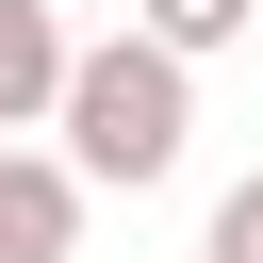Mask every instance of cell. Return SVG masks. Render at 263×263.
<instances>
[{"instance_id":"cell-2","label":"cell","mask_w":263,"mask_h":263,"mask_svg":"<svg viewBox=\"0 0 263 263\" xmlns=\"http://www.w3.org/2000/svg\"><path fill=\"white\" fill-rule=\"evenodd\" d=\"M66 82H82V33H66V0H0V148L66 132Z\"/></svg>"},{"instance_id":"cell-3","label":"cell","mask_w":263,"mask_h":263,"mask_svg":"<svg viewBox=\"0 0 263 263\" xmlns=\"http://www.w3.org/2000/svg\"><path fill=\"white\" fill-rule=\"evenodd\" d=\"M0 263H82V164L66 148H0Z\"/></svg>"},{"instance_id":"cell-1","label":"cell","mask_w":263,"mask_h":263,"mask_svg":"<svg viewBox=\"0 0 263 263\" xmlns=\"http://www.w3.org/2000/svg\"><path fill=\"white\" fill-rule=\"evenodd\" d=\"M181 148H197V66L148 49V33H99L82 82H66V164H82V197H148Z\"/></svg>"},{"instance_id":"cell-4","label":"cell","mask_w":263,"mask_h":263,"mask_svg":"<svg viewBox=\"0 0 263 263\" xmlns=\"http://www.w3.org/2000/svg\"><path fill=\"white\" fill-rule=\"evenodd\" d=\"M132 33H148V49H181V66H214V49H247V33H263V0H132Z\"/></svg>"},{"instance_id":"cell-5","label":"cell","mask_w":263,"mask_h":263,"mask_svg":"<svg viewBox=\"0 0 263 263\" xmlns=\"http://www.w3.org/2000/svg\"><path fill=\"white\" fill-rule=\"evenodd\" d=\"M197 263H263V164L214 197V230H197Z\"/></svg>"}]
</instances>
